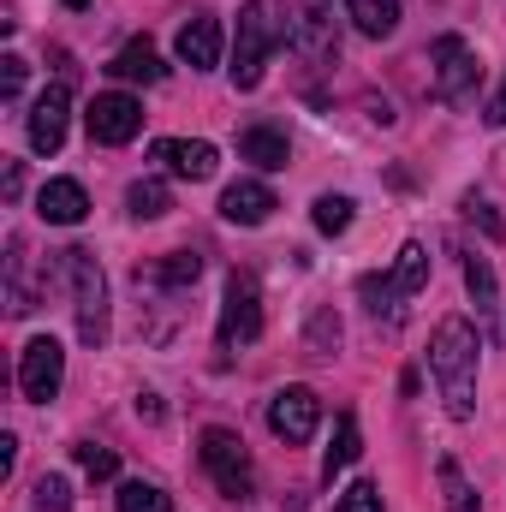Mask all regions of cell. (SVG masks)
<instances>
[{
    "mask_svg": "<svg viewBox=\"0 0 506 512\" xmlns=\"http://www.w3.org/2000/svg\"><path fill=\"white\" fill-rule=\"evenodd\" d=\"M197 274H203V262H197L191 251H173L167 262H155V268H149V280H155V286H167V292H179V286H191Z\"/></svg>",
    "mask_w": 506,
    "mask_h": 512,
    "instance_id": "22",
    "label": "cell"
},
{
    "mask_svg": "<svg viewBox=\"0 0 506 512\" xmlns=\"http://www.w3.org/2000/svg\"><path fill=\"white\" fill-rule=\"evenodd\" d=\"M12 459H18V441H12V435H0V477L12 471Z\"/></svg>",
    "mask_w": 506,
    "mask_h": 512,
    "instance_id": "36",
    "label": "cell"
},
{
    "mask_svg": "<svg viewBox=\"0 0 506 512\" xmlns=\"http://www.w3.org/2000/svg\"><path fill=\"white\" fill-rule=\"evenodd\" d=\"M334 346H340V322H334V316L322 310V316L310 322V352H316V358H328Z\"/></svg>",
    "mask_w": 506,
    "mask_h": 512,
    "instance_id": "30",
    "label": "cell"
},
{
    "mask_svg": "<svg viewBox=\"0 0 506 512\" xmlns=\"http://www.w3.org/2000/svg\"><path fill=\"white\" fill-rule=\"evenodd\" d=\"M262 334V292H256L251 274H233L227 280V298H221V346H251Z\"/></svg>",
    "mask_w": 506,
    "mask_h": 512,
    "instance_id": "7",
    "label": "cell"
},
{
    "mask_svg": "<svg viewBox=\"0 0 506 512\" xmlns=\"http://www.w3.org/2000/svg\"><path fill=\"white\" fill-rule=\"evenodd\" d=\"M423 280H429V251H423L417 239H405L399 256H393V286L411 298V292H423Z\"/></svg>",
    "mask_w": 506,
    "mask_h": 512,
    "instance_id": "20",
    "label": "cell"
},
{
    "mask_svg": "<svg viewBox=\"0 0 506 512\" xmlns=\"http://www.w3.org/2000/svg\"><path fill=\"white\" fill-rule=\"evenodd\" d=\"M72 507V489H66V477H36V512H66Z\"/></svg>",
    "mask_w": 506,
    "mask_h": 512,
    "instance_id": "28",
    "label": "cell"
},
{
    "mask_svg": "<svg viewBox=\"0 0 506 512\" xmlns=\"http://www.w3.org/2000/svg\"><path fill=\"white\" fill-rule=\"evenodd\" d=\"M197 459H203V471L215 477V489H221L227 501H245V495H251V453H245V441H239L233 429H203Z\"/></svg>",
    "mask_w": 506,
    "mask_h": 512,
    "instance_id": "4",
    "label": "cell"
},
{
    "mask_svg": "<svg viewBox=\"0 0 506 512\" xmlns=\"http://www.w3.org/2000/svg\"><path fill=\"white\" fill-rule=\"evenodd\" d=\"M137 417H143V423H161V399H155V393H137Z\"/></svg>",
    "mask_w": 506,
    "mask_h": 512,
    "instance_id": "34",
    "label": "cell"
},
{
    "mask_svg": "<svg viewBox=\"0 0 506 512\" xmlns=\"http://www.w3.org/2000/svg\"><path fill=\"white\" fill-rule=\"evenodd\" d=\"M465 286H471V298H477V310L489 316V310H495V268H489L483 256H471V262H465Z\"/></svg>",
    "mask_w": 506,
    "mask_h": 512,
    "instance_id": "26",
    "label": "cell"
},
{
    "mask_svg": "<svg viewBox=\"0 0 506 512\" xmlns=\"http://www.w3.org/2000/svg\"><path fill=\"white\" fill-rule=\"evenodd\" d=\"M346 18L370 36V42H387L399 30V0H346Z\"/></svg>",
    "mask_w": 506,
    "mask_h": 512,
    "instance_id": "18",
    "label": "cell"
},
{
    "mask_svg": "<svg viewBox=\"0 0 506 512\" xmlns=\"http://www.w3.org/2000/svg\"><path fill=\"white\" fill-rule=\"evenodd\" d=\"M274 209H280V203H274V191H268L262 179H239V185L221 191V215H227L233 227H262Z\"/></svg>",
    "mask_w": 506,
    "mask_h": 512,
    "instance_id": "15",
    "label": "cell"
},
{
    "mask_svg": "<svg viewBox=\"0 0 506 512\" xmlns=\"http://www.w3.org/2000/svg\"><path fill=\"white\" fill-rule=\"evenodd\" d=\"M340 512H381V489L376 483H352V489L340 495Z\"/></svg>",
    "mask_w": 506,
    "mask_h": 512,
    "instance_id": "31",
    "label": "cell"
},
{
    "mask_svg": "<svg viewBox=\"0 0 506 512\" xmlns=\"http://www.w3.org/2000/svg\"><path fill=\"white\" fill-rule=\"evenodd\" d=\"M441 495H447V512H477V489L465 483L459 459H441Z\"/></svg>",
    "mask_w": 506,
    "mask_h": 512,
    "instance_id": "23",
    "label": "cell"
},
{
    "mask_svg": "<svg viewBox=\"0 0 506 512\" xmlns=\"http://www.w3.org/2000/svg\"><path fill=\"white\" fill-rule=\"evenodd\" d=\"M18 90H24V60H18V54H6V60H0V96H6V102H18Z\"/></svg>",
    "mask_w": 506,
    "mask_h": 512,
    "instance_id": "32",
    "label": "cell"
},
{
    "mask_svg": "<svg viewBox=\"0 0 506 512\" xmlns=\"http://www.w3.org/2000/svg\"><path fill=\"white\" fill-rule=\"evenodd\" d=\"M155 161L173 173V179H215V167H221V149L215 143H203V137H161L155 143Z\"/></svg>",
    "mask_w": 506,
    "mask_h": 512,
    "instance_id": "11",
    "label": "cell"
},
{
    "mask_svg": "<svg viewBox=\"0 0 506 512\" xmlns=\"http://www.w3.org/2000/svg\"><path fill=\"white\" fill-rule=\"evenodd\" d=\"M66 382V352H60V340H30L24 346V358H18V387H24V399L30 405H48L54 393Z\"/></svg>",
    "mask_w": 506,
    "mask_h": 512,
    "instance_id": "9",
    "label": "cell"
},
{
    "mask_svg": "<svg viewBox=\"0 0 506 512\" xmlns=\"http://www.w3.org/2000/svg\"><path fill=\"white\" fill-rule=\"evenodd\" d=\"M120 512H173V501L155 483H120Z\"/></svg>",
    "mask_w": 506,
    "mask_h": 512,
    "instance_id": "25",
    "label": "cell"
},
{
    "mask_svg": "<svg viewBox=\"0 0 506 512\" xmlns=\"http://www.w3.org/2000/svg\"><path fill=\"white\" fill-rule=\"evenodd\" d=\"M477 358H483V340L465 316H441L435 334H429V370L441 387V405L453 423H471L477 417Z\"/></svg>",
    "mask_w": 506,
    "mask_h": 512,
    "instance_id": "1",
    "label": "cell"
},
{
    "mask_svg": "<svg viewBox=\"0 0 506 512\" xmlns=\"http://www.w3.org/2000/svg\"><path fill=\"white\" fill-rule=\"evenodd\" d=\"M161 72H167V66H161V54H155L143 36L126 42V48L108 60V78H120V84H161Z\"/></svg>",
    "mask_w": 506,
    "mask_h": 512,
    "instance_id": "16",
    "label": "cell"
},
{
    "mask_svg": "<svg viewBox=\"0 0 506 512\" xmlns=\"http://www.w3.org/2000/svg\"><path fill=\"white\" fill-rule=\"evenodd\" d=\"M280 30L310 60H328L340 48V36H334V0H286V24Z\"/></svg>",
    "mask_w": 506,
    "mask_h": 512,
    "instance_id": "5",
    "label": "cell"
},
{
    "mask_svg": "<svg viewBox=\"0 0 506 512\" xmlns=\"http://www.w3.org/2000/svg\"><path fill=\"white\" fill-rule=\"evenodd\" d=\"M346 227H352V197H334V191L316 197V233L334 239V233H346Z\"/></svg>",
    "mask_w": 506,
    "mask_h": 512,
    "instance_id": "24",
    "label": "cell"
},
{
    "mask_svg": "<svg viewBox=\"0 0 506 512\" xmlns=\"http://www.w3.org/2000/svg\"><path fill=\"white\" fill-rule=\"evenodd\" d=\"M316 423H322V399H316L310 387H280V393L268 399V429H274L286 447H304V441L316 435Z\"/></svg>",
    "mask_w": 506,
    "mask_h": 512,
    "instance_id": "8",
    "label": "cell"
},
{
    "mask_svg": "<svg viewBox=\"0 0 506 512\" xmlns=\"http://www.w3.org/2000/svg\"><path fill=\"white\" fill-rule=\"evenodd\" d=\"M60 274H66V286H72L78 340H84V346H102V340H108V274H102L96 251H84V245L60 251Z\"/></svg>",
    "mask_w": 506,
    "mask_h": 512,
    "instance_id": "2",
    "label": "cell"
},
{
    "mask_svg": "<svg viewBox=\"0 0 506 512\" xmlns=\"http://www.w3.org/2000/svg\"><path fill=\"white\" fill-rule=\"evenodd\" d=\"M429 66H435V96L441 102H471V90H477V54H471L465 36H435Z\"/></svg>",
    "mask_w": 506,
    "mask_h": 512,
    "instance_id": "6",
    "label": "cell"
},
{
    "mask_svg": "<svg viewBox=\"0 0 506 512\" xmlns=\"http://www.w3.org/2000/svg\"><path fill=\"white\" fill-rule=\"evenodd\" d=\"M78 465H84V471H90L96 483H108V477H120V459H114L108 447H96V441H84V447H78Z\"/></svg>",
    "mask_w": 506,
    "mask_h": 512,
    "instance_id": "29",
    "label": "cell"
},
{
    "mask_svg": "<svg viewBox=\"0 0 506 512\" xmlns=\"http://www.w3.org/2000/svg\"><path fill=\"white\" fill-rule=\"evenodd\" d=\"M66 114H72V96H66V84H48L42 96H36V108H30V149L36 155H54L60 143H66Z\"/></svg>",
    "mask_w": 506,
    "mask_h": 512,
    "instance_id": "12",
    "label": "cell"
},
{
    "mask_svg": "<svg viewBox=\"0 0 506 512\" xmlns=\"http://www.w3.org/2000/svg\"><path fill=\"white\" fill-rule=\"evenodd\" d=\"M465 209H471V221H483V233H489V239H501V233H506V227H501V215H495L489 203H477V197H471Z\"/></svg>",
    "mask_w": 506,
    "mask_h": 512,
    "instance_id": "33",
    "label": "cell"
},
{
    "mask_svg": "<svg viewBox=\"0 0 506 512\" xmlns=\"http://www.w3.org/2000/svg\"><path fill=\"white\" fill-rule=\"evenodd\" d=\"M66 6H72V12H84V6H90V0H66Z\"/></svg>",
    "mask_w": 506,
    "mask_h": 512,
    "instance_id": "38",
    "label": "cell"
},
{
    "mask_svg": "<svg viewBox=\"0 0 506 512\" xmlns=\"http://www.w3.org/2000/svg\"><path fill=\"white\" fill-rule=\"evenodd\" d=\"M358 292H364V298H370V310H387V316H399V304H393V298H405V292H399V286H393V274H387V280H376V274H364V280H358Z\"/></svg>",
    "mask_w": 506,
    "mask_h": 512,
    "instance_id": "27",
    "label": "cell"
},
{
    "mask_svg": "<svg viewBox=\"0 0 506 512\" xmlns=\"http://www.w3.org/2000/svg\"><path fill=\"white\" fill-rule=\"evenodd\" d=\"M280 42H286L280 18L262 0H245L239 6V30H233V90H256L262 84V66H268V54Z\"/></svg>",
    "mask_w": 506,
    "mask_h": 512,
    "instance_id": "3",
    "label": "cell"
},
{
    "mask_svg": "<svg viewBox=\"0 0 506 512\" xmlns=\"http://www.w3.org/2000/svg\"><path fill=\"white\" fill-rule=\"evenodd\" d=\"M179 60L191 66V72H209V66H221V18L215 12H191L185 24H179Z\"/></svg>",
    "mask_w": 506,
    "mask_h": 512,
    "instance_id": "13",
    "label": "cell"
},
{
    "mask_svg": "<svg viewBox=\"0 0 506 512\" xmlns=\"http://www.w3.org/2000/svg\"><path fill=\"white\" fill-rule=\"evenodd\" d=\"M18 191H24V167L12 161V167H6V203H18Z\"/></svg>",
    "mask_w": 506,
    "mask_h": 512,
    "instance_id": "35",
    "label": "cell"
},
{
    "mask_svg": "<svg viewBox=\"0 0 506 512\" xmlns=\"http://www.w3.org/2000/svg\"><path fill=\"white\" fill-rule=\"evenodd\" d=\"M84 126H90L96 143H131V137L143 131V102L126 96V90H108V96H96V102H90Z\"/></svg>",
    "mask_w": 506,
    "mask_h": 512,
    "instance_id": "10",
    "label": "cell"
},
{
    "mask_svg": "<svg viewBox=\"0 0 506 512\" xmlns=\"http://www.w3.org/2000/svg\"><path fill=\"white\" fill-rule=\"evenodd\" d=\"M358 453H364V435H358V417H352V411H340V423H334V447H328V459H322V477L334 483V477H340V471H346V465H352Z\"/></svg>",
    "mask_w": 506,
    "mask_h": 512,
    "instance_id": "19",
    "label": "cell"
},
{
    "mask_svg": "<svg viewBox=\"0 0 506 512\" xmlns=\"http://www.w3.org/2000/svg\"><path fill=\"white\" fill-rule=\"evenodd\" d=\"M489 126H506V84L495 90V102H489Z\"/></svg>",
    "mask_w": 506,
    "mask_h": 512,
    "instance_id": "37",
    "label": "cell"
},
{
    "mask_svg": "<svg viewBox=\"0 0 506 512\" xmlns=\"http://www.w3.org/2000/svg\"><path fill=\"white\" fill-rule=\"evenodd\" d=\"M239 155L251 161V167H262V173H280L286 167V131H274V126H245L239 131Z\"/></svg>",
    "mask_w": 506,
    "mask_h": 512,
    "instance_id": "17",
    "label": "cell"
},
{
    "mask_svg": "<svg viewBox=\"0 0 506 512\" xmlns=\"http://www.w3.org/2000/svg\"><path fill=\"white\" fill-rule=\"evenodd\" d=\"M36 215H42L48 227H78V221L90 215V197H84L78 179H48V185L36 191Z\"/></svg>",
    "mask_w": 506,
    "mask_h": 512,
    "instance_id": "14",
    "label": "cell"
},
{
    "mask_svg": "<svg viewBox=\"0 0 506 512\" xmlns=\"http://www.w3.org/2000/svg\"><path fill=\"white\" fill-rule=\"evenodd\" d=\"M126 209L137 215V221H161L167 209H173V197H167V185L161 179H137L126 191Z\"/></svg>",
    "mask_w": 506,
    "mask_h": 512,
    "instance_id": "21",
    "label": "cell"
}]
</instances>
